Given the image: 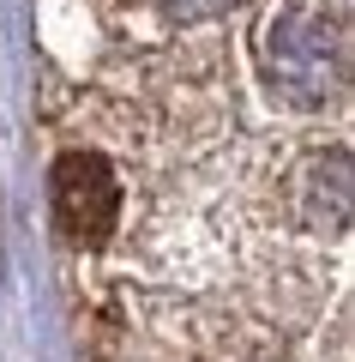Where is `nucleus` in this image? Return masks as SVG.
<instances>
[{
  "instance_id": "obj_1",
  "label": "nucleus",
  "mask_w": 355,
  "mask_h": 362,
  "mask_svg": "<svg viewBox=\"0 0 355 362\" xmlns=\"http://www.w3.org/2000/svg\"><path fill=\"white\" fill-rule=\"evenodd\" d=\"M265 78L295 109H319L331 97H343V78H349L343 25L325 6H313V0L283 6L265 30Z\"/></svg>"
},
{
  "instance_id": "obj_2",
  "label": "nucleus",
  "mask_w": 355,
  "mask_h": 362,
  "mask_svg": "<svg viewBox=\"0 0 355 362\" xmlns=\"http://www.w3.org/2000/svg\"><path fill=\"white\" fill-rule=\"evenodd\" d=\"M54 218L78 247L109 242L114 218H121V181L97 151H66L54 163Z\"/></svg>"
},
{
  "instance_id": "obj_3",
  "label": "nucleus",
  "mask_w": 355,
  "mask_h": 362,
  "mask_svg": "<svg viewBox=\"0 0 355 362\" xmlns=\"http://www.w3.org/2000/svg\"><path fill=\"white\" fill-rule=\"evenodd\" d=\"M229 0H163V13L181 18V25H193V18H217Z\"/></svg>"
}]
</instances>
